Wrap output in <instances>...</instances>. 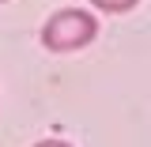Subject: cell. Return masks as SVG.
<instances>
[{"mask_svg":"<svg viewBox=\"0 0 151 147\" xmlns=\"http://www.w3.org/2000/svg\"><path fill=\"white\" fill-rule=\"evenodd\" d=\"M98 38V19L87 8H57L42 27V45L49 53H76Z\"/></svg>","mask_w":151,"mask_h":147,"instance_id":"1","label":"cell"},{"mask_svg":"<svg viewBox=\"0 0 151 147\" xmlns=\"http://www.w3.org/2000/svg\"><path fill=\"white\" fill-rule=\"evenodd\" d=\"M140 0H91L94 11H102V15H125V11H132Z\"/></svg>","mask_w":151,"mask_h":147,"instance_id":"2","label":"cell"},{"mask_svg":"<svg viewBox=\"0 0 151 147\" xmlns=\"http://www.w3.org/2000/svg\"><path fill=\"white\" fill-rule=\"evenodd\" d=\"M34 147H72V143H68V140H38Z\"/></svg>","mask_w":151,"mask_h":147,"instance_id":"3","label":"cell"}]
</instances>
